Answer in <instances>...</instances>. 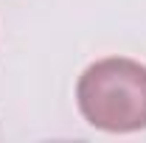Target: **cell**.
Segmentation results:
<instances>
[{"instance_id":"cell-1","label":"cell","mask_w":146,"mask_h":143,"mask_svg":"<svg viewBox=\"0 0 146 143\" xmlns=\"http://www.w3.org/2000/svg\"><path fill=\"white\" fill-rule=\"evenodd\" d=\"M76 101L84 121L101 132L146 129V65L124 56L93 62L79 76Z\"/></svg>"}]
</instances>
